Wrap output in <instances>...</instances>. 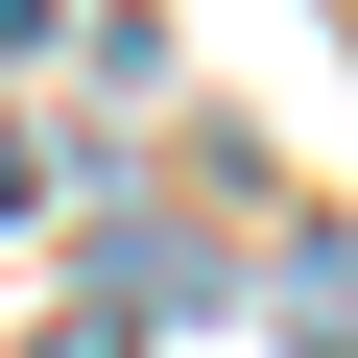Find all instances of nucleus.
Wrapping results in <instances>:
<instances>
[{"instance_id":"1","label":"nucleus","mask_w":358,"mask_h":358,"mask_svg":"<svg viewBox=\"0 0 358 358\" xmlns=\"http://www.w3.org/2000/svg\"><path fill=\"white\" fill-rule=\"evenodd\" d=\"M263 287H287V334H334V358H358V239H287Z\"/></svg>"},{"instance_id":"2","label":"nucleus","mask_w":358,"mask_h":358,"mask_svg":"<svg viewBox=\"0 0 358 358\" xmlns=\"http://www.w3.org/2000/svg\"><path fill=\"white\" fill-rule=\"evenodd\" d=\"M0 48H48V0H0Z\"/></svg>"}]
</instances>
